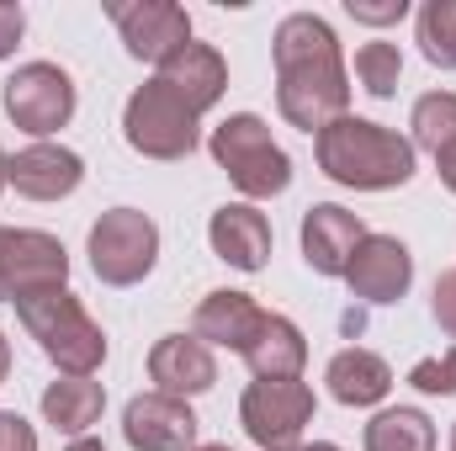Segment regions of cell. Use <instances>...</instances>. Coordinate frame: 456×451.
<instances>
[{"mask_svg": "<svg viewBox=\"0 0 456 451\" xmlns=\"http://www.w3.org/2000/svg\"><path fill=\"white\" fill-rule=\"evenodd\" d=\"M314 409L319 398L303 377H255L239 398V425L260 451H297Z\"/></svg>", "mask_w": 456, "mask_h": 451, "instance_id": "cell-6", "label": "cell"}, {"mask_svg": "<svg viewBox=\"0 0 456 451\" xmlns=\"http://www.w3.org/2000/svg\"><path fill=\"white\" fill-rule=\"evenodd\" d=\"M122 441L133 451H197V414L186 398L138 393L122 409Z\"/></svg>", "mask_w": 456, "mask_h": 451, "instance_id": "cell-12", "label": "cell"}, {"mask_svg": "<svg viewBox=\"0 0 456 451\" xmlns=\"http://www.w3.org/2000/svg\"><path fill=\"white\" fill-rule=\"evenodd\" d=\"M86 250H91V271L107 287H138L159 260V228L138 208H112L91 224Z\"/></svg>", "mask_w": 456, "mask_h": 451, "instance_id": "cell-7", "label": "cell"}, {"mask_svg": "<svg viewBox=\"0 0 456 451\" xmlns=\"http://www.w3.org/2000/svg\"><path fill=\"white\" fill-rule=\"evenodd\" d=\"M102 409H107V388L96 377H59V382L43 388V420L64 436H75V441L91 436Z\"/></svg>", "mask_w": 456, "mask_h": 451, "instance_id": "cell-21", "label": "cell"}, {"mask_svg": "<svg viewBox=\"0 0 456 451\" xmlns=\"http://www.w3.org/2000/svg\"><path fill=\"white\" fill-rule=\"evenodd\" d=\"M80 181H86V160L64 144H27L11 154V170H5V186H16V197L27 202H59L80 192Z\"/></svg>", "mask_w": 456, "mask_h": 451, "instance_id": "cell-13", "label": "cell"}, {"mask_svg": "<svg viewBox=\"0 0 456 451\" xmlns=\"http://www.w3.org/2000/svg\"><path fill=\"white\" fill-rule=\"evenodd\" d=\"M324 382H330V398L345 409H377L387 393H393V366L377 356V350H335L330 366H324Z\"/></svg>", "mask_w": 456, "mask_h": 451, "instance_id": "cell-19", "label": "cell"}, {"mask_svg": "<svg viewBox=\"0 0 456 451\" xmlns=\"http://www.w3.org/2000/svg\"><path fill=\"white\" fill-rule=\"evenodd\" d=\"M75 107H80V96H75L69 70H59L48 59H32L5 80V112L37 144H48V133H59V127H69Z\"/></svg>", "mask_w": 456, "mask_h": 451, "instance_id": "cell-8", "label": "cell"}, {"mask_svg": "<svg viewBox=\"0 0 456 451\" xmlns=\"http://www.w3.org/2000/svg\"><path fill=\"white\" fill-rule=\"evenodd\" d=\"M436 176H441V186L456 197V144H446V149L436 154Z\"/></svg>", "mask_w": 456, "mask_h": 451, "instance_id": "cell-31", "label": "cell"}, {"mask_svg": "<svg viewBox=\"0 0 456 451\" xmlns=\"http://www.w3.org/2000/svg\"><path fill=\"white\" fill-rule=\"evenodd\" d=\"M371 228L361 224V213H350L340 202H314L303 213V260L319 271V276H345L350 255L361 250Z\"/></svg>", "mask_w": 456, "mask_h": 451, "instance_id": "cell-15", "label": "cell"}, {"mask_svg": "<svg viewBox=\"0 0 456 451\" xmlns=\"http://www.w3.org/2000/svg\"><path fill=\"white\" fill-rule=\"evenodd\" d=\"M297 451H340V447H335V441H303Z\"/></svg>", "mask_w": 456, "mask_h": 451, "instance_id": "cell-34", "label": "cell"}, {"mask_svg": "<svg viewBox=\"0 0 456 451\" xmlns=\"http://www.w3.org/2000/svg\"><path fill=\"white\" fill-rule=\"evenodd\" d=\"M21 32H27V11H21V5H11V0H0V59H11V53H16Z\"/></svg>", "mask_w": 456, "mask_h": 451, "instance_id": "cell-30", "label": "cell"}, {"mask_svg": "<svg viewBox=\"0 0 456 451\" xmlns=\"http://www.w3.org/2000/svg\"><path fill=\"white\" fill-rule=\"evenodd\" d=\"M208 244L233 271H265V260H271V218L260 208H249V202H224L213 213V224H208Z\"/></svg>", "mask_w": 456, "mask_h": 451, "instance_id": "cell-17", "label": "cell"}, {"mask_svg": "<svg viewBox=\"0 0 456 451\" xmlns=\"http://www.w3.org/2000/svg\"><path fill=\"white\" fill-rule=\"evenodd\" d=\"M149 382H154V393H170V398L191 404L197 393H208L218 382V356L197 335H165L149 350Z\"/></svg>", "mask_w": 456, "mask_h": 451, "instance_id": "cell-14", "label": "cell"}, {"mask_svg": "<svg viewBox=\"0 0 456 451\" xmlns=\"http://www.w3.org/2000/svg\"><path fill=\"white\" fill-rule=\"evenodd\" d=\"M21 330L37 340V350L64 372V377H96L107 361V335L102 324L86 314V303L69 287H43L32 298L16 303Z\"/></svg>", "mask_w": 456, "mask_h": 451, "instance_id": "cell-3", "label": "cell"}, {"mask_svg": "<svg viewBox=\"0 0 456 451\" xmlns=\"http://www.w3.org/2000/svg\"><path fill=\"white\" fill-rule=\"evenodd\" d=\"M430 314H436V324L456 340V271H441L436 276V298H430Z\"/></svg>", "mask_w": 456, "mask_h": 451, "instance_id": "cell-28", "label": "cell"}, {"mask_svg": "<svg viewBox=\"0 0 456 451\" xmlns=\"http://www.w3.org/2000/svg\"><path fill=\"white\" fill-rule=\"evenodd\" d=\"M197 451H228V447H197Z\"/></svg>", "mask_w": 456, "mask_h": 451, "instance_id": "cell-36", "label": "cell"}, {"mask_svg": "<svg viewBox=\"0 0 456 451\" xmlns=\"http://www.w3.org/2000/svg\"><path fill=\"white\" fill-rule=\"evenodd\" d=\"M0 451H37V430L16 409H0Z\"/></svg>", "mask_w": 456, "mask_h": 451, "instance_id": "cell-29", "label": "cell"}, {"mask_svg": "<svg viewBox=\"0 0 456 451\" xmlns=\"http://www.w3.org/2000/svg\"><path fill=\"white\" fill-rule=\"evenodd\" d=\"M107 16L122 32V48L154 70L191 43V16L175 0H107Z\"/></svg>", "mask_w": 456, "mask_h": 451, "instance_id": "cell-10", "label": "cell"}, {"mask_svg": "<svg viewBox=\"0 0 456 451\" xmlns=\"http://www.w3.org/2000/svg\"><path fill=\"white\" fill-rule=\"evenodd\" d=\"M5 170H11V154L0 149V192H5Z\"/></svg>", "mask_w": 456, "mask_h": 451, "instance_id": "cell-35", "label": "cell"}, {"mask_svg": "<svg viewBox=\"0 0 456 451\" xmlns=\"http://www.w3.org/2000/svg\"><path fill=\"white\" fill-rule=\"evenodd\" d=\"M159 86H170L191 112L202 117V112H213L218 102H224V91H228V64H224V53L213 48V43H186L181 53H170L165 64H159V75H154Z\"/></svg>", "mask_w": 456, "mask_h": 451, "instance_id": "cell-16", "label": "cell"}, {"mask_svg": "<svg viewBox=\"0 0 456 451\" xmlns=\"http://www.w3.org/2000/svg\"><path fill=\"white\" fill-rule=\"evenodd\" d=\"M452 451H456V425H452Z\"/></svg>", "mask_w": 456, "mask_h": 451, "instance_id": "cell-37", "label": "cell"}, {"mask_svg": "<svg viewBox=\"0 0 456 451\" xmlns=\"http://www.w3.org/2000/svg\"><path fill=\"white\" fill-rule=\"evenodd\" d=\"M419 53L436 70H456V0H425L419 5Z\"/></svg>", "mask_w": 456, "mask_h": 451, "instance_id": "cell-25", "label": "cell"}, {"mask_svg": "<svg viewBox=\"0 0 456 451\" xmlns=\"http://www.w3.org/2000/svg\"><path fill=\"white\" fill-rule=\"evenodd\" d=\"M366 451H436V425L425 409H377L366 425Z\"/></svg>", "mask_w": 456, "mask_h": 451, "instance_id": "cell-22", "label": "cell"}, {"mask_svg": "<svg viewBox=\"0 0 456 451\" xmlns=\"http://www.w3.org/2000/svg\"><path fill=\"white\" fill-rule=\"evenodd\" d=\"M64 451H107V447H102L96 436H80V441H69V447H64Z\"/></svg>", "mask_w": 456, "mask_h": 451, "instance_id": "cell-33", "label": "cell"}, {"mask_svg": "<svg viewBox=\"0 0 456 451\" xmlns=\"http://www.w3.org/2000/svg\"><path fill=\"white\" fill-rule=\"evenodd\" d=\"M260 324H265V308L249 292H233V287L208 292L191 314V335L202 345H224V350H239V356H244V345L255 340Z\"/></svg>", "mask_w": 456, "mask_h": 451, "instance_id": "cell-18", "label": "cell"}, {"mask_svg": "<svg viewBox=\"0 0 456 451\" xmlns=\"http://www.w3.org/2000/svg\"><path fill=\"white\" fill-rule=\"evenodd\" d=\"M314 154H319V170L350 192H393V186H409L419 170V149L403 133L350 112L335 117L314 138Z\"/></svg>", "mask_w": 456, "mask_h": 451, "instance_id": "cell-2", "label": "cell"}, {"mask_svg": "<svg viewBox=\"0 0 456 451\" xmlns=\"http://www.w3.org/2000/svg\"><path fill=\"white\" fill-rule=\"evenodd\" d=\"M409 382H414L419 393H430V398H452L456 393V345L446 350V356H425V361H414Z\"/></svg>", "mask_w": 456, "mask_h": 451, "instance_id": "cell-26", "label": "cell"}, {"mask_svg": "<svg viewBox=\"0 0 456 451\" xmlns=\"http://www.w3.org/2000/svg\"><path fill=\"white\" fill-rule=\"evenodd\" d=\"M345 287H350V298H361L371 308L398 303L414 287V255H409V244L398 234H366L361 250L345 266Z\"/></svg>", "mask_w": 456, "mask_h": 451, "instance_id": "cell-11", "label": "cell"}, {"mask_svg": "<svg viewBox=\"0 0 456 451\" xmlns=\"http://www.w3.org/2000/svg\"><path fill=\"white\" fill-rule=\"evenodd\" d=\"M43 287H69V250L43 228L0 224V303H21Z\"/></svg>", "mask_w": 456, "mask_h": 451, "instance_id": "cell-9", "label": "cell"}, {"mask_svg": "<svg viewBox=\"0 0 456 451\" xmlns=\"http://www.w3.org/2000/svg\"><path fill=\"white\" fill-rule=\"evenodd\" d=\"M208 149H213L218 170H228V181H233L249 202L281 197V192L292 186V160H287V149L271 138L265 117H255V112L224 117V122L213 127Z\"/></svg>", "mask_w": 456, "mask_h": 451, "instance_id": "cell-4", "label": "cell"}, {"mask_svg": "<svg viewBox=\"0 0 456 451\" xmlns=\"http://www.w3.org/2000/svg\"><path fill=\"white\" fill-rule=\"evenodd\" d=\"M345 11L366 27H387V21H403L409 16V0H345Z\"/></svg>", "mask_w": 456, "mask_h": 451, "instance_id": "cell-27", "label": "cell"}, {"mask_svg": "<svg viewBox=\"0 0 456 451\" xmlns=\"http://www.w3.org/2000/svg\"><path fill=\"white\" fill-rule=\"evenodd\" d=\"M122 138L143 160H186L202 144V117L191 112L170 86L149 80L122 107Z\"/></svg>", "mask_w": 456, "mask_h": 451, "instance_id": "cell-5", "label": "cell"}, {"mask_svg": "<svg viewBox=\"0 0 456 451\" xmlns=\"http://www.w3.org/2000/svg\"><path fill=\"white\" fill-rule=\"evenodd\" d=\"M5 377H11V340L0 335V382H5Z\"/></svg>", "mask_w": 456, "mask_h": 451, "instance_id": "cell-32", "label": "cell"}, {"mask_svg": "<svg viewBox=\"0 0 456 451\" xmlns=\"http://www.w3.org/2000/svg\"><path fill=\"white\" fill-rule=\"evenodd\" d=\"M244 361L255 377H303L308 366V340L287 314H265V324L244 345Z\"/></svg>", "mask_w": 456, "mask_h": 451, "instance_id": "cell-20", "label": "cell"}, {"mask_svg": "<svg viewBox=\"0 0 456 451\" xmlns=\"http://www.w3.org/2000/svg\"><path fill=\"white\" fill-rule=\"evenodd\" d=\"M271 59H276V107L292 127L319 138L335 117L350 112L345 53L324 16H314V11L281 16V27L271 37Z\"/></svg>", "mask_w": 456, "mask_h": 451, "instance_id": "cell-1", "label": "cell"}, {"mask_svg": "<svg viewBox=\"0 0 456 451\" xmlns=\"http://www.w3.org/2000/svg\"><path fill=\"white\" fill-rule=\"evenodd\" d=\"M409 127H414V149H430L441 154L446 144H456V91H425L409 112Z\"/></svg>", "mask_w": 456, "mask_h": 451, "instance_id": "cell-23", "label": "cell"}, {"mask_svg": "<svg viewBox=\"0 0 456 451\" xmlns=\"http://www.w3.org/2000/svg\"><path fill=\"white\" fill-rule=\"evenodd\" d=\"M398 75H403L398 43H361V48H355V80H361L366 96L393 102V96H398Z\"/></svg>", "mask_w": 456, "mask_h": 451, "instance_id": "cell-24", "label": "cell"}]
</instances>
